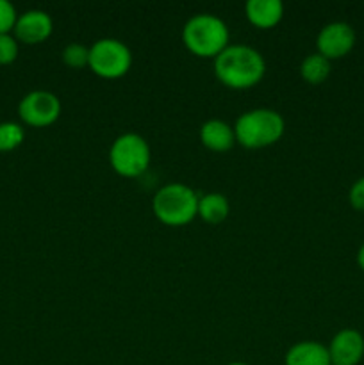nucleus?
<instances>
[{"mask_svg": "<svg viewBox=\"0 0 364 365\" xmlns=\"http://www.w3.org/2000/svg\"><path fill=\"white\" fill-rule=\"evenodd\" d=\"M234 134L245 148H266L282 138L284 120L271 109H253L239 116Z\"/></svg>", "mask_w": 364, "mask_h": 365, "instance_id": "7ed1b4c3", "label": "nucleus"}, {"mask_svg": "<svg viewBox=\"0 0 364 365\" xmlns=\"http://www.w3.org/2000/svg\"><path fill=\"white\" fill-rule=\"evenodd\" d=\"M357 266L360 267V271H364V245L357 252Z\"/></svg>", "mask_w": 364, "mask_h": 365, "instance_id": "412c9836", "label": "nucleus"}, {"mask_svg": "<svg viewBox=\"0 0 364 365\" xmlns=\"http://www.w3.org/2000/svg\"><path fill=\"white\" fill-rule=\"evenodd\" d=\"M109 160L113 170L121 177H139L150 164L148 143L138 134L120 135L111 146Z\"/></svg>", "mask_w": 364, "mask_h": 365, "instance_id": "39448f33", "label": "nucleus"}, {"mask_svg": "<svg viewBox=\"0 0 364 365\" xmlns=\"http://www.w3.org/2000/svg\"><path fill=\"white\" fill-rule=\"evenodd\" d=\"M266 64L252 46L228 45L214 57V71L221 84L232 89H248L263 78Z\"/></svg>", "mask_w": 364, "mask_h": 365, "instance_id": "f257e3e1", "label": "nucleus"}, {"mask_svg": "<svg viewBox=\"0 0 364 365\" xmlns=\"http://www.w3.org/2000/svg\"><path fill=\"white\" fill-rule=\"evenodd\" d=\"M64 64L71 68H82L89 63V48L79 43H71L63 50Z\"/></svg>", "mask_w": 364, "mask_h": 365, "instance_id": "f3484780", "label": "nucleus"}, {"mask_svg": "<svg viewBox=\"0 0 364 365\" xmlns=\"http://www.w3.org/2000/svg\"><path fill=\"white\" fill-rule=\"evenodd\" d=\"M14 36L21 43L27 45H36L41 43L52 34V18L45 11L32 9L18 16L16 25H14Z\"/></svg>", "mask_w": 364, "mask_h": 365, "instance_id": "9d476101", "label": "nucleus"}, {"mask_svg": "<svg viewBox=\"0 0 364 365\" xmlns=\"http://www.w3.org/2000/svg\"><path fill=\"white\" fill-rule=\"evenodd\" d=\"M132 64V53L125 43L118 39L106 38L98 39L89 48L88 66L95 71L98 77L118 78L123 77Z\"/></svg>", "mask_w": 364, "mask_h": 365, "instance_id": "423d86ee", "label": "nucleus"}, {"mask_svg": "<svg viewBox=\"0 0 364 365\" xmlns=\"http://www.w3.org/2000/svg\"><path fill=\"white\" fill-rule=\"evenodd\" d=\"M24 128L18 123H13V121L0 123V152H11L18 148L24 141Z\"/></svg>", "mask_w": 364, "mask_h": 365, "instance_id": "dca6fc26", "label": "nucleus"}, {"mask_svg": "<svg viewBox=\"0 0 364 365\" xmlns=\"http://www.w3.org/2000/svg\"><path fill=\"white\" fill-rule=\"evenodd\" d=\"M250 24L259 29H271L282 20L284 6L280 0H248L245 6Z\"/></svg>", "mask_w": 364, "mask_h": 365, "instance_id": "9b49d317", "label": "nucleus"}, {"mask_svg": "<svg viewBox=\"0 0 364 365\" xmlns=\"http://www.w3.org/2000/svg\"><path fill=\"white\" fill-rule=\"evenodd\" d=\"M285 365H332L328 348L314 341L298 342L285 355Z\"/></svg>", "mask_w": 364, "mask_h": 365, "instance_id": "f8f14e48", "label": "nucleus"}, {"mask_svg": "<svg viewBox=\"0 0 364 365\" xmlns=\"http://www.w3.org/2000/svg\"><path fill=\"white\" fill-rule=\"evenodd\" d=\"M186 48L198 57H218L228 46V29L214 14H196L182 29Z\"/></svg>", "mask_w": 364, "mask_h": 365, "instance_id": "f03ea898", "label": "nucleus"}, {"mask_svg": "<svg viewBox=\"0 0 364 365\" xmlns=\"http://www.w3.org/2000/svg\"><path fill=\"white\" fill-rule=\"evenodd\" d=\"M300 73H302L303 81L309 82V84H321L330 75V61L325 59L321 53H310L302 61Z\"/></svg>", "mask_w": 364, "mask_h": 365, "instance_id": "2eb2a0df", "label": "nucleus"}, {"mask_svg": "<svg viewBox=\"0 0 364 365\" xmlns=\"http://www.w3.org/2000/svg\"><path fill=\"white\" fill-rule=\"evenodd\" d=\"M353 45H355V31L346 21H332L325 25L316 39L318 53L328 61L348 56Z\"/></svg>", "mask_w": 364, "mask_h": 365, "instance_id": "6e6552de", "label": "nucleus"}, {"mask_svg": "<svg viewBox=\"0 0 364 365\" xmlns=\"http://www.w3.org/2000/svg\"><path fill=\"white\" fill-rule=\"evenodd\" d=\"M153 214L168 227H182L198 214V196L184 184H168L156 192Z\"/></svg>", "mask_w": 364, "mask_h": 365, "instance_id": "20e7f679", "label": "nucleus"}, {"mask_svg": "<svg viewBox=\"0 0 364 365\" xmlns=\"http://www.w3.org/2000/svg\"><path fill=\"white\" fill-rule=\"evenodd\" d=\"M18 14L16 9L7 0H0V34H9L16 25Z\"/></svg>", "mask_w": 364, "mask_h": 365, "instance_id": "a211bd4d", "label": "nucleus"}, {"mask_svg": "<svg viewBox=\"0 0 364 365\" xmlns=\"http://www.w3.org/2000/svg\"><path fill=\"white\" fill-rule=\"evenodd\" d=\"M200 139L203 146L213 152H227L236 141V134L225 121L209 120L200 128Z\"/></svg>", "mask_w": 364, "mask_h": 365, "instance_id": "ddd939ff", "label": "nucleus"}, {"mask_svg": "<svg viewBox=\"0 0 364 365\" xmlns=\"http://www.w3.org/2000/svg\"><path fill=\"white\" fill-rule=\"evenodd\" d=\"M18 114L21 121L31 127H49L59 118L61 102L54 93L32 91L21 98L18 106Z\"/></svg>", "mask_w": 364, "mask_h": 365, "instance_id": "0eeeda50", "label": "nucleus"}, {"mask_svg": "<svg viewBox=\"0 0 364 365\" xmlns=\"http://www.w3.org/2000/svg\"><path fill=\"white\" fill-rule=\"evenodd\" d=\"M18 57V43L11 34H0V64H11Z\"/></svg>", "mask_w": 364, "mask_h": 365, "instance_id": "6ab92c4d", "label": "nucleus"}, {"mask_svg": "<svg viewBox=\"0 0 364 365\" xmlns=\"http://www.w3.org/2000/svg\"><path fill=\"white\" fill-rule=\"evenodd\" d=\"M228 365H246V364H241V362H232V364H228Z\"/></svg>", "mask_w": 364, "mask_h": 365, "instance_id": "4be33fe9", "label": "nucleus"}, {"mask_svg": "<svg viewBox=\"0 0 364 365\" xmlns=\"http://www.w3.org/2000/svg\"><path fill=\"white\" fill-rule=\"evenodd\" d=\"M332 365H357L364 359V337L353 328H345L332 337L328 346Z\"/></svg>", "mask_w": 364, "mask_h": 365, "instance_id": "1a4fd4ad", "label": "nucleus"}, {"mask_svg": "<svg viewBox=\"0 0 364 365\" xmlns=\"http://www.w3.org/2000/svg\"><path fill=\"white\" fill-rule=\"evenodd\" d=\"M198 216L211 225H218L227 220L228 200L220 192H209L198 198Z\"/></svg>", "mask_w": 364, "mask_h": 365, "instance_id": "4468645a", "label": "nucleus"}, {"mask_svg": "<svg viewBox=\"0 0 364 365\" xmlns=\"http://www.w3.org/2000/svg\"><path fill=\"white\" fill-rule=\"evenodd\" d=\"M348 202L359 212H364V177L355 180L348 191Z\"/></svg>", "mask_w": 364, "mask_h": 365, "instance_id": "aec40b11", "label": "nucleus"}]
</instances>
